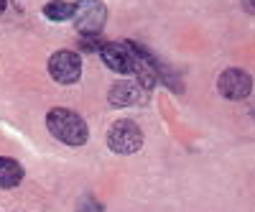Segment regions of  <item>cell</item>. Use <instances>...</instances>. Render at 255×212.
Listing matches in <instances>:
<instances>
[{"mask_svg": "<svg viewBox=\"0 0 255 212\" xmlns=\"http://www.w3.org/2000/svg\"><path fill=\"white\" fill-rule=\"evenodd\" d=\"M108 143H110V148L115 154H135V151H140V146H143V133L138 128V123L118 120L110 128Z\"/></svg>", "mask_w": 255, "mask_h": 212, "instance_id": "obj_3", "label": "cell"}, {"mask_svg": "<svg viewBox=\"0 0 255 212\" xmlns=\"http://www.w3.org/2000/svg\"><path fill=\"white\" fill-rule=\"evenodd\" d=\"M44 15L51 20H67L74 15V5L67 3V0H51V3L44 8Z\"/></svg>", "mask_w": 255, "mask_h": 212, "instance_id": "obj_9", "label": "cell"}, {"mask_svg": "<svg viewBox=\"0 0 255 212\" xmlns=\"http://www.w3.org/2000/svg\"><path fill=\"white\" fill-rule=\"evenodd\" d=\"M49 74L59 84H72L82 77V59L74 51H56L49 59Z\"/></svg>", "mask_w": 255, "mask_h": 212, "instance_id": "obj_4", "label": "cell"}, {"mask_svg": "<svg viewBox=\"0 0 255 212\" xmlns=\"http://www.w3.org/2000/svg\"><path fill=\"white\" fill-rule=\"evenodd\" d=\"M82 212H102V207L97 205V202H92V200H87V210L82 207Z\"/></svg>", "mask_w": 255, "mask_h": 212, "instance_id": "obj_10", "label": "cell"}, {"mask_svg": "<svg viewBox=\"0 0 255 212\" xmlns=\"http://www.w3.org/2000/svg\"><path fill=\"white\" fill-rule=\"evenodd\" d=\"M5 10V0H0V13H3Z\"/></svg>", "mask_w": 255, "mask_h": 212, "instance_id": "obj_12", "label": "cell"}, {"mask_svg": "<svg viewBox=\"0 0 255 212\" xmlns=\"http://www.w3.org/2000/svg\"><path fill=\"white\" fill-rule=\"evenodd\" d=\"M74 26L82 36H97L108 20V8L100 0H79L74 3Z\"/></svg>", "mask_w": 255, "mask_h": 212, "instance_id": "obj_2", "label": "cell"}, {"mask_svg": "<svg viewBox=\"0 0 255 212\" xmlns=\"http://www.w3.org/2000/svg\"><path fill=\"white\" fill-rule=\"evenodd\" d=\"M138 100V87L130 82H118L113 84V90H110V102L118 105V108H123V105H133Z\"/></svg>", "mask_w": 255, "mask_h": 212, "instance_id": "obj_8", "label": "cell"}, {"mask_svg": "<svg viewBox=\"0 0 255 212\" xmlns=\"http://www.w3.org/2000/svg\"><path fill=\"white\" fill-rule=\"evenodd\" d=\"M20 179H23V169H20V164L13 161V159L0 156V187L10 189V187L20 184Z\"/></svg>", "mask_w": 255, "mask_h": 212, "instance_id": "obj_7", "label": "cell"}, {"mask_svg": "<svg viewBox=\"0 0 255 212\" xmlns=\"http://www.w3.org/2000/svg\"><path fill=\"white\" fill-rule=\"evenodd\" d=\"M100 54H102V61L113 72H118V74H133L135 72V56L130 49H125L120 44H105L100 49Z\"/></svg>", "mask_w": 255, "mask_h": 212, "instance_id": "obj_6", "label": "cell"}, {"mask_svg": "<svg viewBox=\"0 0 255 212\" xmlns=\"http://www.w3.org/2000/svg\"><path fill=\"white\" fill-rule=\"evenodd\" d=\"M46 125H49V131L56 141L69 143V146H82L90 136L87 123H84L74 110H67V108H54L46 118Z\"/></svg>", "mask_w": 255, "mask_h": 212, "instance_id": "obj_1", "label": "cell"}, {"mask_svg": "<svg viewBox=\"0 0 255 212\" xmlns=\"http://www.w3.org/2000/svg\"><path fill=\"white\" fill-rule=\"evenodd\" d=\"M217 87H220L222 97H227V100H245L253 92V79L243 69H227L220 74Z\"/></svg>", "mask_w": 255, "mask_h": 212, "instance_id": "obj_5", "label": "cell"}, {"mask_svg": "<svg viewBox=\"0 0 255 212\" xmlns=\"http://www.w3.org/2000/svg\"><path fill=\"white\" fill-rule=\"evenodd\" d=\"M245 8H248L250 13H255V0H245Z\"/></svg>", "mask_w": 255, "mask_h": 212, "instance_id": "obj_11", "label": "cell"}]
</instances>
